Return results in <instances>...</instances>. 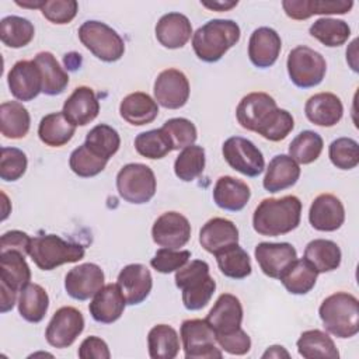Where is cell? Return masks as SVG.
Instances as JSON below:
<instances>
[{
	"instance_id": "14",
	"label": "cell",
	"mask_w": 359,
	"mask_h": 359,
	"mask_svg": "<svg viewBox=\"0 0 359 359\" xmlns=\"http://www.w3.org/2000/svg\"><path fill=\"white\" fill-rule=\"evenodd\" d=\"M151 237L160 247L178 250L191 238L189 220L178 212H165L156 219L151 227Z\"/></svg>"
},
{
	"instance_id": "40",
	"label": "cell",
	"mask_w": 359,
	"mask_h": 359,
	"mask_svg": "<svg viewBox=\"0 0 359 359\" xmlns=\"http://www.w3.org/2000/svg\"><path fill=\"white\" fill-rule=\"evenodd\" d=\"M220 272L231 279H244L251 271V259L244 248L237 244H231L215 254Z\"/></svg>"
},
{
	"instance_id": "35",
	"label": "cell",
	"mask_w": 359,
	"mask_h": 359,
	"mask_svg": "<svg viewBox=\"0 0 359 359\" xmlns=\"http://www.w3.org/2000/svg\"><path fill=\"white\" fill-rule=\"evenodd\" d=\"M304 258L318 273L331 272L341 265V248L337 243L325 238L311 240L304 248Z\"/></svg>"
},
{
	"instance_id": "27",
	"label": "cell",
	"mask_w": 359,
	"mask_h": 359,
	"mask_svg": "<svg viewBox=\"0 0 359 359\" xmlns=\"http://www.w3.org/2000/svg\"><path fill=\"white\" fill-rule=\"evenodd\" d=\"M156 38L167 49L182 48L192 35V25L181 13H167L156 24Z\"/></svg>"
},
{
	"instance_id": "9",
	"label": "cell",
	"mask_w": 359,
	"mask_h": 359,
	"mask_svg": "<svg viewBox=\"0 0 359 359\" xmlns=\"http://www.w3.org/2000/svg\"><path fill=\"white\" fill-rule=\"evenodd\" d=\"M181 341L187 359H222L223 352L216 346V335L206 320L192 318L181 324Z\"/></svg>"
},
{
	"instance_id": "5",
	"label": "cell",
	"mask_w": 359,
	"mask_h": 359,
	"mask_svg": "<svg viewBox=\"0 0 359 359\" xmlns=\"http://www.w3.org/2000/svg\"><path fill=\"white\" fill-rule=\"evenodd\" d=\"M84 247L66 241L56 234L36 236L31 240L28 255L42 271H52L63 264L79 262L84 258Z\"/></svg>"
},
{
	"instance_id": "43",
	"label": "cell",
	"mask_w": 359,
	"mask_h": 359,
	"mask_svg": "<svg viewBox=\"0 0 359 359\" xmlns=\"http://www.w3.org/2000/svg\"><path fill=\"white\" fill-rule=\"evenodd\" d=\"M84 143L97 156L109 160L119 150L121 137L112 126L100 123L87 133Z\"/></svg>"
},
{
	"instance_id": "2",
	"label": "cell",
	"mask_w": 359,
	"mask_h": 359,
	"mask_svg": "<svg viewBox=\"0 0 359 359\" xmlns=\"http://www.w3.org/2000/svg\"><path fill=\"white\" fill-rule=\"evenodd\" d=\"M240 34V27L233 20H210L192 34L194 52L202 62L215 63L238 42Z\"/></svg>"
},
{
	"instance_id": "52",
	"label": "cell",
	"mask_w": 359,
	"mask_h": 359,
	"mask_svg": "<svg viewBox=\"0 0 359 359\" xmlns=\"http://www.w3.org/2000/svg\"><path fill=\"white\" fill-rule=\"evenodd\" d=\"M294 128V119L286 109L278 108L272 119L258 132L264 139L271 142L283 140Z\"/></svg>"
},
{
	"instance_id": "37",
	"label": "cell",
	"mask_w": 359,
	"mask_h": 359,
	"mask_svg": "<svg viewBox=\"0 0 359 359\" xmlns=\"http://www.w3.org/2000/svg\"><path fill=\"white\" fill-rule=\"evenodd\" d=\"M296 345H297L299 355L306 359H316V358L338 359L339 358V352L335 346V342L327 332L321 330H309L302 332Z\"/></svg>"
},
{
	"instance_id": "51",
	"label": "cell",
	"mask_w": 359,
	"mask_h": 359,
	"mask_svg": "<svg viewBox=\"0 0 359 359\" xmlns=\"http://www.w3.org/2000/svg\"><path fill=\"white\" fill-rule=\"evenodd\" d=\"M191 258V251L188 250H180L175 251L172 248H160L154 254V257L150 261V265L153 269H156L160 273H170L175 272L180 268H182Z\"/></svg>"
},
{
	"instance_id": "32",
	"label": "cell",
	"mask_w": 359,
	"mask_h": 359,
	"mask_svg": "<svg viewBox=\"0 0 359 359\" xmlns=\"http://www.w3.org/2000/svg\"><path fill=\"white\" fill-rule=\"evenodd\" d=\"M42 77V93L46 95H59L69 84V74L59 65L50 52H39L34 57Z\"/></svg>"
},
{
	"instance_id": "34",
	"label": "cell",
	"mask_w": 359,
	"mask_h": 359,
	"mask_svg": "<svg viewBox=\"0 0 359 359\" xmlns=\"http://www.w3.org/2000/svg\"><path fill=\"white\" fill-rule=\"evenodd\" d=\"M31 126L28 109L18 101H6L0 105V130L7 139L24 137Z\"/></svg>"
},
{
	"instance_id": "36",
	"label": "cell",
	"mask_w": 359,
	"mask_h": 359,
	"mask_svg": "<svg viewBox=\"0 0 359 359\" xmlns=\"http://www.w3.org/2000/svg\"><path fill=\"white\" fill-rule=\"evenodd\" d=\"M18 313L28 323H39L43 320L48 307L49 296L38 283H28L18 296Z\"/></svg>"
},
{
	"instance_id": "29",
	"label": "cell",
	"mask_w": 359,
	"mask_h": 359,
	"mask_svg": "<svg viewBox=\"0 0 359 359\" xmlns=\"http://www.w3.org/2000/svg\"><path fill=\"white\" fill-rule=\"evenodd\" d=\"M119 115L133 126L151 123L158 115V104L147 93L128 94L119 104Z\"/></svg>"
},
{
	"instance_id": "6",
	"label": "cell",
	"mask_w": 359,
	"mask_h": 359,
	"mask_svg": "<svg viewBox=\"0 0 359 359\" xmlns=\"http://www.w3.org/2000/svg\"><path fill=\"white\" fill-rule=\"evenodd\" d=\"M79 39L102 62H116L125 53V42L121 35L105 22L97 20H88L80 25Z\"/></svg>"
},
{
	"instance_id": "10",
	"label": "cell",
	"mask_w": 359,
	"mask_h": 359,
	"mask_svg": "<svg viewBox=\"0 0 359 359\" xmlns=\"http://www.w3.org/2000/svg\"><path fill=\"white\" fill-rule=\"evenodd\" d=\"M222 153L226 163L243 175L257 177L265 168V160L261 150L245 137H229L222 146Z\"/></svg>"
},
{
	"instance_id": "26",
	"label": "cell",
	"mask_w": 359,
	"mask_h": 359,
	"mask_svg": "<svg viewBox=\"0 0 359 359\" xmlns=\"http://www.w3.org/2000/svg\"><path fill=\"white\" fill-rule=\"evenodd\" d=\"M199 243L205 251L215 255L223 248L238 243V229L229 219L213 217L202 226Z\"/></svg>"
},
{
	"instance_id": "49",
	"label": "cell",
	"mask_w": 359,
	"mask_h": 359,
	"mask_svg": "<svg viewBox=\"0 0 359 359\" xmlns=\"http://www.w3.org/2000/svg\"><path fill=\"white\" fill-rule=\"evenodd\" d=\"M161 129L168 136L172 150L185 149L194 144L198 137L195 125L187 118H171L164 122Z\"/></svg>"
},
{
	"instance_id": "47",
	"label": "cell",
	"mask_w": 359,
	"mask_h": 359,
	"mask_svg": "<svg viewBox=\"0 0 359 359\" xmlns=\"http://www.w3.org/2000/svg\"><path fill=\"white\" fill-rule=\"evenodd\" d=\"M108 160L97 156L93 150L87 147L86 143L74 149L69 158V167L70 170L81 177V178H90L98 175L107 165Z\"/></svg>"
},
{
	"instance_id": "60",
	"label": "cell",
	"mask_w": 359,
	"mask_h": 359,
	"mask_svg": "<svg viewBox=\"0 0 359 359\" xmlns=\"http://www.w3.org/2000/svg\"><path fill=\"white\" fill-rule=\"evenodd\" d=\"M45 0H22V1H15V4L21 6V7H27V8H39L43 6Z\"/></svg>"
},
{
	"instance_id": "7",
	"label": "cell",
	"mask_w": 359,
	"mask_h": 359,
	"mask_svg": "<svg viewBox=\"0 0 359 359\" xmlns=\"http://www.w3.org/2000/svg\"><path fill=\"white\" fill-rule=\"evenodd\" d=\"M156 187L157 182L153 170L142 163H129L116 175L118 194L129 203H147L154 196Z\"/></svg>"
},
{
	"instance_id": "41",
	"label": "cell",
	"mask_w": 359,
	"mask_h": 359,
	"mask_svg": "<svg viewBox=\"0 0 359 359\" xmlns=\"http://www.w3.org/2000/svg\"><path fill=\"white\" fill-rule=\"evenodd\" d=\"M310 35L328 48L344 45L351 36V27L344 20L323 17L316 20L309 29Z\"/></svg>"
},
{
	"instance_id": "1",
	"label": "cell",
	"mask_w": 359,
	"mask_h": 359,
	"mask_svg": "<svg viewBox=\"0 0 359 359\" xmlns=\"http://www.w3.org/2000/svg\"><path fill=\"white\" fill-rule=\"evenodd\" d=\"M302 202L294 195L266 198L259 202L252 215V227L261 236L278 237L287 234L300 224Z\"/></svg>"
},
{
	"instance_id": "61",
	"label": "cell",
	"mask_w": 359,
	"mask_h": 359,
	"mask_svg": "<svg viewBox=\"0 0 359 359\" xmlns=\"http://www.w3.org/2000/svg\"><path fill=\"white\" fill-rule=\"evenodd\" d=\"M1 196H3V199H4V208H6V205H7V196H6V194H1ZM8 216V210L7 209H4L3 210V216H1V220H6V217Z\"/></svg>"
},
{
	"instance_id": "45",
	"label": "cell",
	"mask_w": 359,
	"mask_h": 359,
	"mask_svg": "<svg viewBox=\"0 0 359 359\" xmlns=\"http://www.w3.org/2000/svg\"><path fill=\"white\" fill-rule=\"evenodd\" d=\"M205 160V149L202 146L191 144L182 149L175 158L174 172L181 181L191 182L203 172Z\"/></svg>"
},
{
	"instance_id": "4",
	"label": "cell",
	"mask_w": 359,
	"mask_h": 359,
	"mask_svg": "<svg viewBox=\"0 0 359 359\" xmlns=\"http://www.w3.org/2000/svg\"><path fill=\"white\" fill-rule=\"evenodd\" d=\"M175 286L182 290V303L187 310L203 309L216 290V282L209 275V265L202 259L187 262L175 271Z\"/></svg>"
},
{
	"instance_id": "46",
	"label": "cell",
	"mask_w": 359,
	"mask_h": 359,
	"mask_svg": "<svg viewBox=\"0 0 359 359\" xmlns=\"http://www.w3.org/2000/svg\"><path fill=\"white\" fill-rule=\"evenodd\" d=\"M135 149L140 156L150 160L163 158L172 151L171 142L161 128L139 133L135 137Z\"/></svg>"
},
{
	"instance_id": "56",
	"label": "cell",
	"mask_w": 359,
	"mask_h": 359,
	"mask_svg": "<svg viewBox=\"0 0 359 359\" xmlns=\"http://www.w3.org/2000/svg\"><path fill=\"white\" fill-rule=\"evenodd\" d=\"M31 240L32 238L21 230L6 231L0 238V252L13 250V251H18L24 255H28Z\"/></svg>"
},
{
	"instance_id": "38",
	"label": "cell",
	"mask_w": 359,
	"mask_h": 359,
	"mask_svg": "<svg viewBox=\"0 0 359 359\" xmlns=\"http://www.w3.org/2000/svg\"><path fill=\"white\" fill-rule=\"evenodd\" d=\"M317 275L318 272L306 258H296L290 264V266L283 272L279 280L289 293L306 294L314 287L317 282Z\"/></svg>"
},
{
	"instance_id": "3",
	"label": "cell",
	"mask_w": 359,
	"mask_h": 359,
	"mask_svg": "<svg viewBox=\"0 0 359 359\" xmlns=\"http://www.w3.org/2000/svg\"><path fill=\"white\" fill-rule=\"evenodd\" d=\"M324 328L338 338H352L359 332V302L346 292H337L323 300L318 309Z\"/></svg>"
},
{
	"instance_id": "22",
	"label": "cell",
	"mask_w": 359,
	"mask_h": 359,
	"mask_svg": "<svg viewBox=\"0 0 359 359\" xmlns=\"http://www.w3.org/2000/svg\"><path fill=\"white\" fill-rule=\"evenodd\" d=\"M126 306V300L118 283L104 285L88 304V311L97 323L111 324L121 318Z\"/></svg>"
},
{
	"instance_id": "20",
	"label": "cell",
	"mask_w": 359,
	"mask_h": 359,
	"mask_svg": "<svg viewBox=\"0 0 359 359\" xmlns=\"http://www.w3.org/2000/svg\"><path fill=\"white\" fill-rule=\"evenodd\" d=\"M309 222L318 231H335L345 222V208L332 194L318 195L310 206Z\"/></svg>"
},
{
	"instance_id": "55",
	"label": "cell",
	"mask_w": 359,
	"mask_h": 359,
	"mask_svg": "<svg viewBox=\"0 0 359 359\" xmlns=\"http://www.w3.org/2000/svg\"><path fill=\"white\" fill-rule=\"evenodd\" d=\"M77 355L81 359H109L111 358V352L107 342L95 335L87 337L80 344Z\"/></svg>"
},
{
	"instance_id": "50",
	"label": "cell",
	"mask_w": 359,
	"mask_h": 359,
	"mask_svg": "<svg viewBox=\"0 0 359 359\" xmlns=\"http://www.w3.org/2000/svg\"><path fill=\"white\" fill-rule=\"evenodd\" d=\"M28 160L22 150L17 147H1L0 178L7 182L20 180L27 171Z\"/></svg>"
},
{
	"instance_id": "15",
	"label": "cell",
	"mask_w": 359,
	"mask_h": 359,
	"mask_svg": "<svg viewBox=\"0 0 359 359\" xmlns=\"http://www.w3.org/2000/svg\"><path fill=\"white\" fill-rule=\"evenodd\" d=\"M104 272L93 262H86L72 268L65 276V289L74 300H88L104 286Z\"/></svg>"
},
{
	"instance_id": "18",
	"label": "cell",
	"mask_w": 359,
	"mask_h": 359,
	"mask_svg": "<svg viewBox=\"0 0 359 359\" xmlns=\"http://www.w3.org/2000/svg\"><path fill=\"white\" fill-rule=\"evenodd\" d=\"M116 283L126 300V304H140L147 299L153 287V278L143 264H129L118 275Z\"/></svg>"
},
{
	"instance_id": "12",
	"label": "cell",
	"mask_w": 359,
	"mask_h": 359,
	"mask_svg": "<svg viewBox=\"0 0 359 359\" xmlns=\"http://www.w3.org/2000/svg\"><path fill=\"white\" fill-rule=\"evenodd\" d=\"M276 109V101L269 94L255 91L241 98L236 109V118L244 129L258 133L271 121Z\"/></svg>"
},
{
	"instance_id": "53",
	"label": "cell",
	"mask_w": 359,
	"mask_h": 359,
	"mask_svg": "<svg viewBox=\"0 0 359 359\" xmlns=\"http://www.w3.org/2000/svg\"><path fill=\"white\" fill-rule=\"evenodd\" d=\"M79 4L76 0H45L41 7L42 15L53 24H69L77 14Z\"/></svg>"
},
{
	"instance_id": "23",
	"label": "cell",
	"mask_w": 359,
	"mask_h": 359,
	"mask_svg": "<svg viewBox=\"0 0 359 359\" xmlns=\"http://www.w3.org/2000/svg\"><path fill=\"white\" fill-rule=\"evenodd\" d=\"M62 112L74 126H86L97 118L100 102L93 88L80 86L65 101Z\"/></svg>"
},
{
	"instance_id": "57",
	"label": "cell",
	"mask_w": 359,
	"mask_h": 359,
	"mask_svg": "<svg viewBox=\"0 0 359 359\" xmlns=\"http://www.w3.org/2000/svg\"><path fill=\"white\" fill-rule=\"evenodd\" d=\"M0 299H1V303H0V311L1 313H7L10 311L14 304H15V299H17V292H14L13 289L4 286L0 283Z\"/></svg>"
},
{
	"instance_id": "25",
	"label": "cell",
	"mask_w": 359,
	"mask_h": 359,
	"mask_svg": "<svg viewBox=\"0 0 359 359\" xmlns=\"http://www.w3.org/2000/svg\"><path fill=\"white\" fill-rule=\"evenodd\" d=\"M282 7L292 20H307L314 14H345L353 7L352 0H283Z\"/></svg>"
},
{
	"instance_id": "59",
	"label": "cell",
	"mask_w": 359,
	"mask_h": 359,
	"mask_svg": "<svg viewBox=\"0 0 359 359\" xmlns=\"http://www.w3.org/2000/svg\"><path fill=\"white\" fill-rule=\"evenodd\" d=\"M282 356H285V358H289L290 355H289V352L282 346V345H272V346H269L264 353H262V358L265 359V358H282Z\"/></svg>"
},
{
	"instance_id": "30",
	"label": "cell",
	"mask_w": 359,
	"mask_h": 359,
	"mask_svg": "<svg viewBox=\"0 0 359 359\" xmlns=\"http://www.w3.org/2000/svg\"><path fill=\"white\" fill-rule=\"evenodd\" d=\"M299 177V164L290 156L278 154L269 161L262 185L268 192L275 194L293 187L297 182Z\"/></svg>"
},
{
	"instance_id": "16",
	"label": "cell",
	"mask_w": 359,
	"mask_h": 359,
	"mask_svg": "<svg viewBox=\"0 0 359 359\" xmlns=\"http://www.w3.org/2000/svg\"><path fill=\"white\" fill-rule=\"evenodd\" d=\"M10 93L18 101H31L42 93V77L34 60H18L7 74Z\"/></svg>"
},
{
	"instance_id": "24",
	"label": "cell",
	"mask_w": 359,
	"mask_h": 359,
	"mask_svg": "<svg viewBox=\"0 0 359 359\" xmlns=\"http://www.w3.org/2000/svg\"><path fill=\"white\" fill-rule=\"evenodd\" d=\"M304 114L311 123L330 128L341 121L344 115V107L339 97L335 94L317 93L306 101Z\"/></svg>"
},
{
	"instance_id": "19",
	"label": "cell",
	"mask_w": 359,
	"mask_h": 359,
	"mask_svg": "<svg viewBox=\"0 0 359 359\" xmlns=\"http://www.w3.org/2000/svg\"><path fill=\"white\" fill-rule=\"evenodd\" d=\"M205 320L215 331V335L234 332L238 328H241V302L231 293H223L217 297Z\"/></svg>"
},
{
	"instance_id": "11",
	"label": "cell",
	"mask_w": 359,
	"mask_h": 359,
	"mask_svg": "<svg viewBox=\"0 0 359 359\" xmlns=\"http://www.w3.org/2000/svg\"><path fill=\"white\" fill-rule=\"evenodd\" d=\"M83 330L84 317L81 311L76 307L65 306L56 310L52 316L45 331V338L50 346L63 349L70 346Z\"/></svg>"
},
{
	"instance_id": "48",
	"label": "cell",
	"mask_w": 359,
	"mask_h": 359,
	"mask_svg": "<svg viewBox=\"0 0 359 359\" xmlns=\"http://www.w3.org/2000/svg\"><path fill=\"white\" fill-rule=\"evenodd\" d=\"M331 163L339 170H352L359 164V144L351 137H338L328 147Z\"/></svg>"
},
{
	"instance_id": "17",
	"label": "cell",
	"mask_w": 359,
	"mask_h": 359,
	"mask_svg": "<svg viewBox=\"0 0 359 359\" xmlns=\"http://www.w3.org/2000/svg\"><path fill=\"white\" fill-rule=\"evenodd\" d=\"M254 255L261 271L273 279H279L297 258L296 248L289 243H259Z\"/></svg>"
},
{
	"instance_id": "33",
	"label": "cell",
	"mask_w": 359,
	"mask_h": 359,
	"mask_svg": "<svg viewBox=\"0 0 359 359\" xmlns=\"http://www.w3.org/2000/svg\"><path fill=\"white\" fill-rule=\"evenodd\" d=\"M76 132V126L63 115L52 112L45 115L38 126V136L42 143L50 147H60L69 143Z\"/></svg>"
},
{
	"instance_id": "31",
	"label": "cell",
	"mask_w": 359,
	"mask_h": 359,
	"mask_svg": "<svg viewBox=\"0 0 359 359\" xmlns=\"http://www.w3.org/2000/svg\"><path fill=\"white\" fill-rule=\"evenodd\" d=\"M31 280V269L25 261V255L18 251L0 252V283L21 292Z\"/></svg>"
},
{
	"instance_id": "54",
	"label": "cell",
	"mask_w": 359,
	"mask_h": 359,
	"mask_svg": "<svg viewBox=\"0 0 359 359\" xmlns=\"http://www.w3.org/2000/svg\"><path fill=\"white\" fill-rule=\"evenodd\" d=\"M216 342L220 349L230 355H245L251 349V338L243 328L230 334H217Z\"/></svg>"
},
{
	"instance_id": "39",
	"label": "cell",
	"mask_w": 359,
	"mask_h": 359,
	"mask_svg": "<svg viewBox=\"0 0 359 359\" xmlns=\"http://www.w3.org/2000/svg\"><path fill=\"white\" fill-rule=\"evenodd\" d=\"M147 346L151 359H174L180 352V338L171 325L157 324L149 331Z\"/></svg>"
},
{
	"instance_id": "42",
	"label": "cell",
	"mask_w": 359,
	"mask_h": 359,
	"mask_svg": "<svg viewBox=\"0 0 359 359\" xmlns=\"http://www.w3.org/2000/svg\"><path fill=\"white\" fill-rule=\"evenodd\" d=\"M35 35L32 22L18 15H7L0 21V39L8 48L27 46Z\"/></svg>"
},
{
	"instance_id": "8",
	"label": "cell",
	"mask_w": 359,
	"mask_h": 359,
	"mask_svg": "<svg viewBox=\"0 0 359 359\" xmlns=\"http://www.w3.org/2000/svg\"><path fill=\"white\" fill-rule=\"evenodd\" d=\"M286 67L290 81L300 88L318 86L327 72V63L323 55L304 45L296 46L289 52Z\"/></svg>"
},
{
	"instance_id": "28",
	"label": "cell",
	"mask_w": 359,
	"mask_h": 359,
	"mask_svg": "<svg viewBox=\"0 0 359 359\" xmlns=\"http://www.w3.org/2000/svg\"><path fill=\"white\" fill-rule=\"evenodd\" d=\"M250 198H251L250 187L238 178L223 175L215 184L213 201L220 209L238 212L244 209Z\"/></svg>"
},
{
	"instance_id": "21",
	"label": "cell",
	"mask_w": 359,
	"mask_h": 359,
	"mask_svg": "<svg viewBox=\"0 0 359 359\" xmlns=\"http://www.w3.org/2000/svg\"><path fill=\"white\" fill-rule=\"evenodd\" d=\"M280 49L282 41L273 28L259 27L250 36L248 57L259 69L271 67L278 60Z\"/></svg>"
},
{
	"instance_id": "44",
	"label": "cell",
	"mask_w": 359,
	"mask_h": 359,
	"mask_svg": "<svg viewBox=\"0 0 359 359\" xmlns=\"http://www.w3.org/2000/svg\"><path fill=\"white\" fill-rule=\"evenodd\" d=\"M323 147V137L317 132L303 130L290 142L289 156L297 164H310L320 157Z\"/></svg>"
},
{
	"instance_id": "13",
	"label": "cell",
	"mask_w": 359,
	"mask_h": 359,
	"mask_svg": "<svg viewBox=\"0 0 359 359\" xmlns=\"http://www.w3.org/2000/svg\"><path fill=\"white\" fill-rule=\"evenodd\" d=\"M154 100L167 109L184 107L189 98V81L178 69L163 70L154 81Z\"/></svg>"
},
{
	"instance_id": "58",
	"label": "cell",
	"mask_w": 359,
	"mask_h": 359,
	"mask_svg": "<svg viewBox=\"0 0 359 359\" xmlns=\"http://www.w3.org/2000/svg\"><path fill=\"white\" fill-rule=\"evenodd\" d=\"M238 4V1H229V0H224V1H220V0H216V1H202V6L209 8V10H213V11H229L231 10L233 7H236Z\"/></svg>"
}]
</instances>
